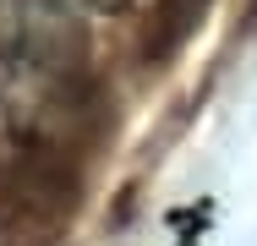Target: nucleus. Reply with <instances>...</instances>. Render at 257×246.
<instances>
[{"label":"nucleus","instance_id":"f257e3e1","mask_svg":"<svg viewBox=\"0 0 257 246\" xmlns=\"http://www.w3.org/2000/svg\"><path fill=\"white\" fill-rule=\"evenodd\" d=\"M82 159L22 143L0 170V246H55L77 208Z\"/></svg>","mask_w":257,"mask_h":246},{"label":"nucleus","instance_id":"f03ea898","mask_svg":"<svg viewBox=\"0 0 257 246\" xmlns=\"http://www.w3.org/2000/svg\"><path fill=\"white\" fill-rule=\"evenodd\" d=\"M203 6L208 0H159L154 17H148V28H143V60H148V66L170 60L175 49L186 44V33L203 22Z\"/></svg>","mask_w":257,"mask_h":246}]
</instances>
